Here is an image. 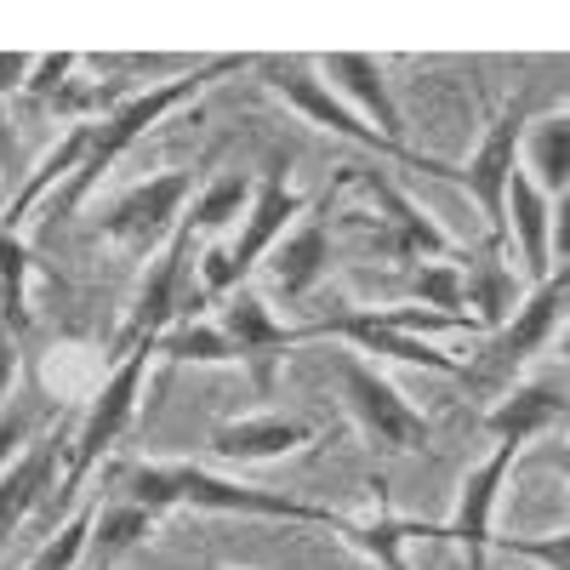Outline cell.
I'll return each mask as SVG.
<instances>
[{
	"label": "cell",
	"instance_id": "obj_15",
	"mask_svg": "<svg viewBox=\"0 0 570 570\" xmlns=\"http://www.w3.org/2000/svg\"><path fill=\"white\" fill-rule=\"evenodd\" d=\"M314 75L337 91V98H343L365 126H376L389 142H405V115H400L394 91H389L383 58H371V52H331V58H314Z\"/></svg>",
	"mask_w": 570,
	"mask_h": 570
},
{
	"label": "cell",
	"instance_id": "obj_8",
	"mask_svg": "<svg viewBox=\"0 0 570 570\" xmlns=\"http://www.w3.org/2000/svg\"><path fill=\"white\" fill-rule=\"evenodd\" d=\"M564 314H570V263H559L542 285H531V297L508 314V325L491 331L485 360L473 371H462V376H468V383H485V389H502L519 365H531L553 343V331H559Z\"/></svg>",
	"mask_w": 570,
	"mask_h": 570
},
{
	"label": "cell",
	"instance_id": "obj_23",
	"mask_svg": "<svg viewBox=\"0 0 570 570\" xmlns=\"http://www.w3.org/2000/svg\"><path fill=\"white\" fill-rule=\"evenodd\" d=\"M155 525H160V513L137 508L126 497L98 508V519H91V542H86V570H115L126 553H137L142 542L155 537Z\"/></svg>",
	"mask_w": 570,
	"mask_h": 570
},
{
	"label": "cell",
	"instance_id": "obj_37",
	"mask_svg": "<svg viewBox=\"0 0 570 570\" xmlns=\"http://www.w3.org/2000/svg\"><path fill=\"white\" fill-rule=\"evenodd\" d=\"M18 149V137H12V115H7V98H0V177H7V160Z\"/></svg>",
	"mask_w": 570,
	"mask_h": 570
},
{
	"label": "cell",
	"instance_id": "obj_42",
	"mask_svg": "<svg viewBox=\"0 0 570 570\" xmlns=\"http://www.w3.org/2000/svg\"><path fill=\"white\" fill-rule=\"evenodd\" d=\"M23 570H29V564H23Z\"/></svg>",
	"mask_w": 570,
	"mask_h": 570
},
{
	"label": "cell",
	"instance_id": "obj_34",
	"mask_svg": "<svg viewBox=\"0 0 570 570\" xmlns=\"http://www.w3.org/2000/svg\"><path fill=\"white\" fill-rule=\"evenodd\" d=\"M18 343H23V337H18L7 320H0V405H7V394H12V383H18V365H23V360H18V354H23Z\"/></svg>",
	"mask_w": 570,
	"mask_h": 570
},
{
	"label": "cell",
	"instance_id": "obj_29",
	"mask_svg": "<svg viewBox=\"0 0 570 570\" xmlns=\"http://www.w3.org/2000/svg\"><path fill=\"white\" fill-rule=\"evenodd\" d=\"M416 297H422V308H434V314H468V274H462V263H422Z\"/></svg>",
	"mask_w": 570,
	"mask_h": 570
},
{
	"label": "cell",
	"instance_id": "obj_11",
	"mask_svg": "<svg viewBox=\"0 0 570 570\" xmlns=\"http://www.w3.org/2000/svg\"><path fill=\"white\" fill-rule=\"evenodd\" d=\"M188 257H195V228H188V217H183V228L149 257V268H142V279H137L131 308H126V325H120V337H115V354H126V348H137V343H160L166 331L177 325Z\"/></svg>",
	"mask_w": 570,
	"mask_h": 570
},
{
	"label": "cell",
	"instance_id": "obj_27",
	"mask_svg": "<svg viewBox=\"0 0 570 570\" xmlns=\"http://www.w3.org/2000/svg\"><path fill=\"white\" fill-rule=\"evenodd\" d=\"M29 279H35V257L23 246V234L0 228V320L18 337H29Z\"/></svg>",
	"mask_w": 570,
	"mask_h": 570
},
{
	"label": "cell",
	"instance_id": "obj_19",
	"mask_svg": "<svg viewBox=\"0 0 570 570\" xmlns=\"http://www.w3.org/2000/svg\"><path fill=\"white\" fill-rule=\"evenodd\" d=\"M508 240L519 246V268L531 285L553 274V200L525 177V166L508 183Z\"/></svg>",
	"mask_w": 570,
	"mask_h": 570
},
{
	"label": "cell",
	"instance_id": "obj_10",
	"mask_svg": "<svg viewBox=\"0 0 570 570\" xmlns=\"http://www.w3.org/2000/svg\"><path fill=\"white\" fill-rule=\"evenodd\" d=\"M513 462H519L513 445H491L485 462H473V468L462 473V485H456V513L445 519V525H416V519H405V537H411V542H422V537L456 542V548L468 553V570H491L497 502H502V485H508Z\"/></svg>",
	"mask_w": 570,
	"mask_h": 570
},
{
	"label": "cell",
	"instance_id": "obj_24",
	"mask_svg": "<svg viewBox=\"0 0 570 570\" xmlns=\"http://www.w3.org/2000/svg\"><path fill=\"white\" fill-rule=\"evenodd\" d=\"M252 195H257V183H252L246 171H217V177H206L200 195H195V206H188V228H195V234H223L228 223H246Z\"/></svg>",
	"mask_w": 570,
	"mask_h": 570
},
{
	"label": "cell",
	"instance_id": "obj_5",
	"mask_svg": "<svg viewBox=\"0 0 570 570\" xmlns=\"http://www.w3.org/2000/svg\"><path fill=\"white\" fill-rule=\"evenodd\" d=\"M149 360H155V343H137V348L115 354L104 389L91 394V405H86V416L75 428V440H69V468L58 480V508H69L80 497V485H86V473L131 434L137 405H142V383H149Z\"/></svg>",
	"mask_w": 570,
	"mask_h": 570
},
{
	"label": "cell",
	"instance_id": "obj_33",
	"mask_svg": "<svg viewBox=\"0 0 570 570\" xmlns=\"http://www.w3.org/2000/svg\"><path fill=\"white\" fill-rule=\"evenodd\" d=\"M75 52H58V58H35V75H29V91L35 98H52V91H63V75H75Z\"/></svg>",
	"mask_w": 570,
	"mask_h": 570
},
{
	"label": "cell",
	"instance_id": "obj_21",
	"mask_svg": "<svg viewBox=\"0 0 570 570\" xmlns=\"http://www.w3.org/2000/svg\"><path fill=\"white\" fill-rule=\"evenodd\" d=\"M86 149H91V120L69 126V131L52 142V149L40 155V166L29 171V183L18 188V195H12L7 206H0V228H7V234H18V228H23V217L40 206V195H52L58 183L69 188V183H75V171L86 166Z\"/></svg>",
	"mask_w": 570,
	"mask_h": 570
},
{
	"label": "cell",
	"instance_id": "obj_16",
	"mask_svg": "<svg viewBox=\"0 0 570 570\" xmlns=\"http://www.w3.org/2000/svg\"><path fill=\"white\" fill-rule=\"evenodd\" d=\"M570 422V394L559 383H508L497 394V405L485 411V434L497 445H513V451H525L531 440H542L548 428Z\"/></svg>",
	"mask_w": 570,
	"mask_h": 570
},
{
	"label": "cell",
	"instance_id": "obj_18",
	"mask_svg": "<svg viewBox=\"0 0 570 570\" xmlns=\"http://www.w3.org/2000/svg\"><path fill=\"white\" fill-rule=\"evenodd\" d=\"M58 462H63V440L58 434H40L7 473H0V553H7V542L23 531V519L40 508V497L52 491Z\"/></svg>",
	"mask_w": 570,
	"mask_h": 570
},
{
	"label": "cell",
	"instance_id": "obj_41",
	"mask_svg": "<svg viewBox=\"0 0 570 570\" xmlns=\"http://www.w3.org/2000/svg\"><path fill=\"white\" fill-rule=\"evenodd\" d=\"M80 570H86V564H80Z\"/></svg>",
	"mask_w": 570,
	"mask_h": 570
},
{
	"label": "cell",
	"instance_id": "obj_3",
	"mask_svg": "<svg viewBox=\"0 0 570 570\" xmlns=\"http://www.w3.org/2000/svg\"><path fill=\"white\" fill-rule=\"evenodd\" d=\"M428 331H480L473 314H434V308H348V314H325L303 325V343L320 337H337L348 343V354H376V360H394V365H422V371H440V376H462V365L451 354H440L428 343Z\"/></svg>",
	"mask_w": 570,
	"mask_h": 570
},
{
	"label": "cell",
	"instance_id": "obj_13",
	"mask_svg": "<svg viewBox=\"0 0 570 570\" xmlns=\"http://www.w3.org/2000/svg\"><path fill=\"white\" fill-rule=\"evenodd\" d=\"M348 177L365 183L371 195H376V206H383V217H389L383 252H389V257H405V263H451V257L462 252L451 234L434 223V212L416 206L383 166H348Z\"/></svg>",
	"mask_w": 570,
	"mask_h": 570
},
{
	"label": "cell",
	"instance_id": "obj_22",
	"mask_svg": "<svg viewBox=\"0 0 570 570\" xmlns=\"http://www.w3.org/2000/svg\"><path fill=\"white\" fill-rule=\"evenodd\" d=\"M519 166L525 177L542 188L548 200H559L570 188V109H548L531 120L525 131V149H519Z\"/></svg>",
	"mask_w": 570,
	"mask_h": 570
},
{
	"label": "cell",
	"instance_id": "obj_9",
	"mask_svg": "<svg viewBox=\"0 0 570 570\" xmlns=\"http://www.w3.org/2000/svg\"><path fill=\"white\" fill-rule=\"evenodd\" d=\"M337 383H343V405H348V416L360 422V434L371 440V451L411 456V451L428 445V434H434V428H428V416H422L371 360L343 354V360H337Z\"/></svg>",
	"mask_w": 570,
	"mask_h": 570
},
{
	"label": "cell",
	"instance_id": "obj_26",
	"mask_svg": "<svg viewBox=\"0 0 570 570\" xmlns=\"http://www.w3.org/2000/svg\"><path fill=\"white\" fill-rule=\"evenodd\" d=\"M462 274H468V308H473V320H480V331L508 325V314L519 308L513 268L497 263V252H491L485 263H462Z\"/></svg>",
	"mask_w": 570,
	"mask_h": 570
},
{
	"label": "cell",
	"instance_id": "obj_28",
	"mask_svg": "<svg viewBox=\"0 0 570 570\" xmlns=\"http://www.w3.org/2000/svg\"><path fill=\"white\" fill-rule=\"evenodd\" d=\"M91 519H98V508H75L63 525L40 542L29 570H80L86 564V542H91Z\"/></svg>",
	"mask_w": 570,
	"mask_h": 570
},
{
	"label": "cell",
	"instance_id": "obj_36",
	"mask_svg": "<svg viewBox=\"0 0 570 570\" xmlns=\"http://www.w3.org/2000/svg\"><path fill=\"white\" fill-rule=\"evenodd\" d=\"M553 263H570V188L553 200Z\"/></svg>",
	"mask_w": 570,
	"mask_h": 570
},
{
	"label": "cell",
	"instance_id": "obj_30",
	"mask_svg": "<svg viewBox=\"0 0 570 570\" xmlns=\"http://www.w3.org/2000/svg\"><path fill=\"white\" fill-rule=\"evenodd\" d=\"M40 411L46 405H0V473L40 440Z\"/></svg>",
	"mask_w": 570,
	"mask_h": 570
},
{
	"label": "cell",
	"instance_id": "obj_38",
	"mask_svg": "<svg viewBox=\"0 0 570 570\" xmlns=\"http://www.w3.org/2000/svg\"><path fill=\"white\" fill-rule=\"evenodd\" d=\"M542 462H548L553 473H564V480H570V445H559V451H542Z\"/></svg>",
	"mask_w": 570,
	"mask_h": 570
},
{
	"label": "cell",
	"instance_id": "obj_17",
	"mask_svg": "<svg viewBox=\"0 0 570 570\" xmlns=\"http://www.w3.org/2000/svg\"><path fill=\"white\" fill-rule=\"evenodd\" d=\"M320 440V428L303 416H234L212 428V456L223 462H274V456H292L303 445Z\"/></svg>",
	"mask_w": 570,
	"mask_h": 570
},
{
	"label": "cell",
	"instance_id": "obj_35",
	"mask_svg": "<svg viewBox=\"0 0 570 570\" xmlns=\"http://www.w3.org/2000/svg\"><path fill=\"white\" fill-rule=\"evenodd\" d=\"M29 75H35L29 52H0V98H7V91H29Z\"/></svg>",
	"mask_w": 570,
	"mask_h": 570
},
{
	"label": "cell",
	"instance_id": "obj_20",
	"mask_svg": "<svg viewBox=\"0 0 570 570\" xmlns=\"http://www.w3.org/2000/svg\"><path fill=\"white\" fill-rule=\"evenodd\" d=\"M325 274H331V228H325V217H303L268 252V285L285 303H303Z\"/></svg>",
	"mask_w": 570,
	"mask_h": 570
},
{
	"label": "cell",
	"instance_id": "obj_40",
	"mask_svg": "<svg viewBox=\"0 0 570 570\" xmlns=\"http://www.w3.org/2000/svg\"><path fill=\"white\" fill-rule=\"evenodd\" d=\"M171 570H228V564H171Z\"/></svg>",
	"mask_w": 570,
	"mask_h": 570
},
{
	"label": "cell",
	"instance_id": "obj_31",
	"mask_svg": "<svg viewBox=\"0 0 570 570\" xmlns=\"http://www.w3.org/2000/svg\"><path fill=\"white\" fill-rule=\"evenodd\" d=\"M497 548L531 559L542 570H570V531H553V537H497Z\"/></svg>",
	"mask_w": 570,
	"mask_h": 570
},
{
	"label": "cell",
	"instance_id": "obj_1",
	"mask_svg": "<svg viewBox=\"0 0 570 570\" xmlns=\"http://www.w3.org/2000/svg\"><path fill=\"white\" fill-rule=\"evenodd\" d=\"M126 502L149 508V513H171V508H200V513H234V519H285V525H331L343 537V513L314 508L303 497L285 491H263L246 480H228V473H212L200 462H137L120 473Z\"/></svg>",
	"mask_w": 570,
	"mask_h": 570
},
{
	"label": "cell",
	"instance_id": "obj_14",
	"mask_svg": "<svg viewBox=\"0 0 570 570\" xmlns=\"http://www.w3.org/2000/svg\"><path fill=\"white\" fill-rule=\"evenodd\" d=\"M292 166H285L279 155L268 160V171L257 177V195H252V212H246V223H240V234H234V246H228V257H234V268H240V279L246 274H257L263 263H268V252L292 234L297 223H303V195L292 188V177H285Z\"/></svg>",
	"mask_w": 570,
	"mask_h": 570
},
{
	"label": "cell",
	"instance_id": "obj_25",
	"mask_svg": "<svg viewBox=\"0 0 570 570\" xmlns=\"http://www.w3.org/2000/svg\"><path fill=\"white\" fill-rule=\"evenodd\" d=\"M155 354H166L171 365H240V348L228 343L217 320H177L155 343Z\"/></svg>",
	"mask_w": 570,
	"mask_h": 570
},
{
	"label": "cell",
	"instance_id": "obj_7",
	"mask_svg": "<svg viewBox=\"0 0 570 570\" xmlns=\"http://www.w3.org/2000/svg\"><path fill=\"white\" fill-rule=\"evenodd\" d=\"M195 195H200L195 171H155V177H142L137 188H126V195L98 217V234L115 240V246H126L131 257H155L183 228Z\"/></svg>",
	"mask_w": 570,
	"mask_h": 570
},
{
	"label": "cell",
	"instance_id": "obj_4",
	"mask_svg": "<svg viewBox=\"0 0 570 570\" xmlns=\"http://www.w3.org/2000/svg\"><path fill=\"white\" fill-rule=\"evenodd\" d=\"M257 75H263V86L274 91V98H279L285 109H297L308 126H320V131H331V137L354 142V149H365V155H376V160H400V166H411V171L451 177V160H434V155L411 149V142H389L376 126H365V120L337 98V91H331V86L314 75L308 58H257Z\"/></svg>",
	"mask_w": 570,
	"mask_h": 570
},
{
	"label": "cell",
	"instance_id": "obj_39",
	"mask_svg": "<svg viewBox=\"0 0 570 570\" xmlns=\"http://www.w3.org/2000/svg\"><path fill=\"white\" fill-rule=\"evenodd\" d=\"M559 360L570 365V331H564V337H559Z\"/></svg>",
	"mask_w": 570,
	"mask_h": 570
},
{
	"label": "cell",
	"instance_id": "obj_32",
	"mask_svg": "<svg viewBox=\"0 0 570 570\" xmlns=\"http://www.w3.org/2000/svg\"><path fill=\"white\" fill-rule=\"evenodd\" d=\"M195 274H200V292H206V297H217V303H223V297H234V292L246 285V279H240V268H234V257H228V246H206V252H200V263H195Z\"/></svg>",
	"mask_w": 570,
	"mask_h": 570
},
{
	"label": "cell",
	"instance_id": "obj_6",
	"mask_svg": "<svg viewBox=\"0 0 570 570\" xmlns=\"http://www.w3.org/2000/svg\"><path fill=\"white\" fill-rule=\"evenodd\" d=\"M537 109H531V91H513V98L497 109V120L485 126L480 149H473L462 166H451V183L462 195H473L485 228H491V246L508 240V183L519 171V149H525V131H531Z\"/></svg>",
	"mask_w": 570,
	"mask_h": 570
},
{
	"label": "cell",
	"instance_id": "obj_12",
	"mask_svg": "<svg viewBox=\"0 0 570 570\" xmlns=\"http://www.w3.org/2000/svg\"><path fill=\"white\" fill-rule=\"evenodd\" d=\"M217 325L228 331V343L240 348V365L257 376L263 394L274 389V371L285 365V354L303 348V325H285V320L268 308V297L252 292V285H240L234 297H223Z\"/></svg>",
	"mask_w": 570,
	"mask_h": 570
},
{
	"label": "cell",
	"instance_id": "obj_2",
	"mask_svg": "<svg viewBox=\"0 0 570 570\" xmlns=\"http://www.w3.org/2000/svg\"><path fill=\"white\" fill-rule=\"evenodd\" d=\"M240 69H257V58H240V52H217V58H200L195 69H183L171 80H155V86H142L131 91V98H120L115 109H104L98 120H91V149H86V166L75 171V183L63 188V212H75L91 188H98L142 137H149L160 120H171L183 104H195L200 91H212L217 80L228 75H240Z\"/></svg>",
	"mask_w": 570,
	"mask_h": 570
}]
</instances>
